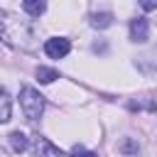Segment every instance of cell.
<instances>
[{"instance_id":"cell-1","label":"cell","mask_w":157,"mask_h":157,"mask_svg":"<svg viewBox=\"0 0 157 157\" xmlns=\"http://www.w3.org/2000/svg\"><path fill=\"white\" fill-rule=\"evenodd\" d=\"M0 37L7 42V44H15V47H22V49H29L32 44L27 42L32 34H29V27L22 25L15 15L10 12H0Z\"/></svg>"},{"instance_id":"cell-2","label":"cell","mask_w":157,"mask_h":157,"mask_svg":"<svg viewBox=\"0 0 157 157\" xmlns=\"http://www.w3.org/2000/svg\"><path fill=\"white\" fill-rule=\"evenodd\" d=\"M20 105L29 120H37L44 113V96L39 91H34L32 86H22L20 88Z\"/></svg>"},{"instance_id":"cell-3","label":"cell","mask_w":157,"mask_h":157,"mask_svg":"<svg viewBox=\"0 0 157 157\" xmlns=\"http://www.w3.org/2000/svg\"><path fill=\"white\" fill-rule=\"evenodd\" d=\"M44 52H47V56H52V59H61V56H66V54L71 52V42H69L66 37H52V39H47Z\"/></svg>"},{"instance_id":"cell-4","label":"cell","mask_w":157,"mask_h":157,"mask_svg":"<svg viewBox=\"0 0 157 157\" xmlns=\"http://www.w3.org/2000/svg\"><path fill=\"white\" fill-rule=\"evenodd\" d=\"M34 152H37V157H69L47 137H37L34 140Z\"/></svg>"},{"instance_id":"cell-5","label":"cell","mask_w":157,"mask_h":157,"mask_svg":"<svg viewBox=\"0 0 157 157\" xmlns=\"http://www.w3.org/2000/svg\"><path fill=\"white\" fill-rule=\"evenodd\" d=\"M130 39L132 42H140V44L150 39V25H147L145 17H137V20L130 22Z\"/></svg>"},{"instance_id":"cell-6","label":"cell","mask_w":157,"mask_h":157,"mask_svg":"<svg viewBox=\"0 0 157 157\" xmlns=\"http://www.w3.org/2000/svg\"><path fill=\"white\" fill-rule=\"evenodd\" d=\"M10 113H12V101H10V96L0 88V123H7V120H10Z\"/></svg>"},{"instance_id":"cell-7","label":"cell","mask_w":157,"mask_h":157,"mask_svg":"<svg viewBox=\"0 0 157 157\" xmlns=\"http://www.w3.org/2000/svg\"><path fill=\"white\" fill-rule=\"evenodd\" d=\"M22 10H25L27 15H32V17H39V15L47 10V5H44L42 0H25V2H22Z\"/></svg>"},{"instance_id":"cell-8","label":"cell","mask_w":157,"mask_h":157,"mask_svg":"<svg viewBox=\"0 0 157 157\" xmlns=\"http://www.w3.org/2000/svg\"><path fill=\"white\" fill-rule=\"evenodd\" d=\"M10 145H12L15 152H25V150H27V135L20 132V130H15V132L10 135Z\"/></svg>"},{"instance_id":"cell-9","label":"cell","mask_w":157,"mask_h":157,"mask_svg":"<svg viewBox=\"0 0 157 157\" xmlns=\"http://www.w3.org/2000/svg\"><path fill=\"white\" fill-rule=\"evenodd\" d=\"M54 78H59V74L54 69H47V66H37V81L39 83H52Z\"/></svg>"},{"instance_id":"cell-10","label":"cell","mask_w":157,"mask_h":157,"mask_svg":"<svg viewBox=\"0 0 157 157\" xmlns=\"http://www.w3.org/2000/svg\"><path fill=\"white\" fill-rule=\"evenodd\" d=\"M91 25H93V27H98V29H103V27H110V25H113V15H110V12H101V15H93Z\"/></svg>"},{"instance_id":"cell-11","label":"cell","mask_w":157,"mask_h":157,"mask_svg":"<svg viewBox=\"0 0 157 157\" xmlns=\"http://www.w3.org/2000/svg\"><path fill=\"white\" fill-rule=\"evenodd\" d=\"M71 157H98V155L91 152V150H86V147H81V145H74L71 147Z\"/></svg>"}]
</instances>
